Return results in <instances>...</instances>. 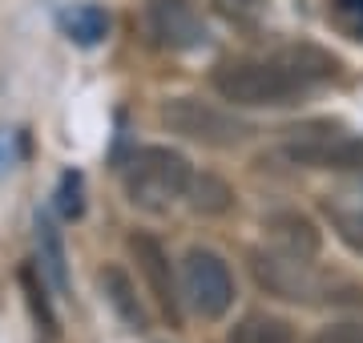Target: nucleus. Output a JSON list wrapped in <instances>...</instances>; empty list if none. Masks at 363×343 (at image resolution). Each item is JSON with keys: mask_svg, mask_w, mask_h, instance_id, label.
Instances as JSON below:
<instances>
[{"mask_svg": "<svg viewBox=\"0 0 363 343\" xmlns=\"http://www.w3.org/2000/svg\"><path fill=\"white\" fill-rule=\"evenodd\" d=\"M214 89L222 93V101L234 106H286L295 101V93L303 89L283 65H267V61H230V65L214 69Z\"/></svg>", "mask_w": 363, "mask_h": 343, "instance_id": "obj_2", "label": "nucleus"}, {"mask_svg": "<svg viewBox=\"0 0 363 343\" xmlns=\"http://www.w3.org/2000/svg\"><path fill=\"white\" fill-rule=\"evenodd\" d=\"M186 194H194V198H190V202H194V210H206V214H222V210H230V202H234L230 186L218 182V178H210V174L194 178Z\"/></svg>", "mask_w": 363, "mask_h": 343, "instance_id": "obj_15", "label": "nucleus"}, {"mask_svg": "<svg viewBox=\"0 0 363 343\" xmlns=\"http://www.w3.org/2000/svg\"><path fill=\"white\" fill-rule=\"evenodd\" d=\"M271 235L279 238V247L291 254H303V259H311L319 251V230H315L303 214H274L271 218Z\"/></svg>", "mask_w": 363, "mask_h": 343, "instance_id": "obj_11", "label": "nucleus"}, {"mask_svg": "<svg viewBox=\"0 0 363 343\" xmlns=\"http://www.w3.org/2000/svg\"><path fill=\"white\" fill-rule=\"evenodd\" d=\"M21 287H25V295H28V307H33V315L40 319V327L49 331V335H57V315H52V307H49V299H45V291L37 287V275L33 271H21Z\"/></svg>", "mask_w": 363, "mask_h": 343, "instance_id": "obj_17", "label": "nucleus"}, {"mask_svg": "<svg viewBox=\"0 0 363 343\" xmlns=\"http://www.w3.org/2000/svg\"><path fill=\"white\" fill-rule=\"evenodd\" d=\"M335 9H339V16L351 25V33L363 37V0H335Z\"/></svg>", "mask_w": 363, "mask_h": 343, "instance_id": "obj_20", "label": "nucleus"}, {"mask_svg": "<svg viewBox=\"0 0 363 343\" xmlns=\"http://www.w3.org/2000/svg\"><path fill=\"white\" fill-rule=\"evenodd\" d=\"M9 166H13V150H9V142H4V137H0V174L9 170Z\"/></svg>", "mask_w": 363, "mask_h": 343, "instance_id": "obj_21", "label": "nucleus"}, {"mask_svg": "<svg viewBox=\"0 0 363 343\" xmlns=\"http://www.w3.org/2000/svg\"><path fill=\"white\" fill-rule=\"evenodd\" d=\"M101 287H105V299L113 303V311L125 319L133 331L150 327V315H145V307L138 303V291H133L130 275H125L121 266H105V271H101Z\"/></svg>", "mask_w": 363, "mask_h": 343, "instance_id": "obj_9", "label": "nucleus"}, {"mask_svg": "<svg viewBox=\"0 0 363 343\" xmlns=\"http://www.w3.org/2000/svg\"><path fill=\"white\" fill-rule=\"evenodd\" d=\"M182 287H186V299L194 303V311L202 319H222L234 303V279L230 266L222 263L214 251H194L186 254L182 263Z\"/></svg>", "mask_w": 363, "mask_h": 343, "instance_id": "obj_4", "label": "nucleus"}, {"mask_svg": "<svg viewBox=\"0 0 363 343\" xmlns=\"http://www.w3.org/2000/svg\"><path fill=\"white\" fill-rule=\"evenodd\" d=\"M190 182H194L190 162L166 145H145L125 166V194L142 210H169L190 190Z\"/></svg>", "mask_w": 363, "mask_h": 343, "instance_id": "obj_1", "label": "nucleus"}, {"mask_svg": "<svg viewBox=\"0 0 363 343\" xmlns=\"http://www.w3.org/2000/svg\"><path fill=\"white\" fill-rule=\"evenodd\" d=\"M65 28L77 45H97V40L109 33V13H105L101 4H77V9L65 16Z\"/></svg>", "mask_w": 363, "mask_h": 343, "instance_id": "obj_14", "label": "nucleus"}, {"mask_svg": "<svg viewBox=\"0 0 363 343\" xmlns=\"http://www.w3.org/2000/svg\"><path fill=\"white\" fill-rule=\"evenodd\" d=\"M286 158L315 170H363V137L339 133H303L286 145Z\"/></svg>", "mask_w": 363, "mask_h": 343, "instance_id": "obj_7", "label": "nucleus"}, {"mask_svg": "<svg viewBox=\"0 0 363 343\" xmlns=\"http://www.w3.org/2000/svg\"><path fill=\"white\" fill-rule=\"evenodd\" d=\"M279 65L291 73V77L298 81V85H307V81H323V77H335V57L319 53V49H311V45H303V49H286L283 61Z\"/></svg>", "mask_w": 363, "mask_h": 343, "instance_id": "obj_12", "label": "nucleus"}, {"mask_svg": "<svg viewBox=\"0 0 363 343\" xmlns=\"http://www.w3.org/2000/svg\"><path fill=\"white\" fill-rule=\"evenodd\" d=\"M81 174L69 170L61 174V186H57V210H61V218H81L85 214V198H81Z\"/></svg>", "mask_w": 363, "mask_h": 343, "instance_id": "obj_16", "label": "nucleus"}, {"mask_svg": "<svg viewBox=\"0 0 363 343\" xmlns=\"http://www.w3.org/2000/svg\"><path fill=\"white\" fill-rule=\"evenodd\" d=\"M230 343H295V331L286 319L274 315H247L230 331Z\"/></svg>", "mask_w": 363, "mask_h": 343, "instance_id": "obj_13", "label": "nucleus"}, {"mask_svg": "<svg viewBox=\"0 0 363 343\" xmlns=\"http://www.w3.org/2000/svg\"><path fill=\"white\" fill-rule=\"evenodd\" d=\"M331 218H335L339 238L347 242L351 251H359V254H363V210H335Z\"/></svg>", "mask_w": 363, "mask_h": 343, "instance_id": "obj_18", "label": "nucleus"}, {"mask_svg": "<svg viewBox=\"0 0 363 343\" xmlns=\"http://www.w3.org/2000/svg\"><path fill=\"white\" fill-rule=\"evenodd\" d=\"M311 343H363V323H335V327H323Z\"/></svg>", "mask_w": 363, "mask_h": 343, "instance_id": "obj_19", "label": "nucleus"}, {"mask_svg": "<svg viewBox=\"0 0 363 343\" xmlns=\"http://www.w3.org/2000/svg\"><path fill=\"white\" fill-rule=\"evenodd\" d=\"M250 266H255V279H259L271 295H279V299H291V303H319V299H335V279L319 275L303 254L255 251V254H250Z\"/></svg>", "mask_w": 363, "mask_h": 343, "instance_id": "obj_3", "label": "nucleus"}, {"mask_svg": "<svg viewBox=\"0 0 363 343\" xmlns=\"http://www.w3.org/2000/svg\"><path fill=\"white\" fill-rule=\"evenodd\" d=\"M162 121L174 133L190 137V142H202V145H238L250 133V125H242L238 118L206 106V101H198V97H174V101H166Z\"/></svg>", "mask_w": 363, "mask_h": 343, "instance_id": "obj_5", "label": "nucleus"}, {"mask_svg": "<svg viewBox=\"0 0 363 343\" xmlns=\"http://www.w3.org/2000/svg\"><path fill=\"white\" fill-rule=\"evenodd\" d=\"M130 251L138 259V271L150 283V295L157 299L162 315L169 319V327H182V307H178V291H174V271H169V259L162 251V242L154 235H133Z\"/></svg>", "mask_w": 363, "mask_h": 343, "instance_id": "obj_8", "label": "nucleus"}, {"mask_svg": "<svg viewBox=\"0 0 363 343\" xmlns=\"http://www.w3.org/2000/svg\"><path fill=\"white\" fill-rule=\"evenodd\" d=\"M145 16H150V33L166 49H198L210 37L206 21L198 16V9L190 0H150Z\"/></svg>", "mask_w": 363, "mask_h": 343, "instance_id": "obj_6", "label": "nucleus"}, {"mask_svg": "<svg viewBox=\"0 0 363 343\" xmlns=\"http://www.w3.org/2000/svg\"><path fill=\"white\" fill-rule=\"evenodd\" d=\"M37 247H40V266L45 275L52 279V287L69 295V259H65V242H61V230L49 214H37Z\"/></svg>", "mask_w": 363, "mask_h": 343, "instance_id": "obj_10", "label": "nucleus"}]
</instances>
